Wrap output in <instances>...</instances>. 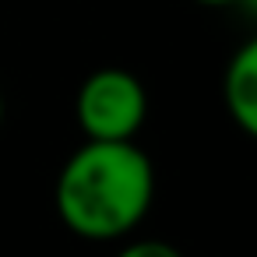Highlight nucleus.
<instances>
[{"label":"nucleus","instance_id":"nucleus-1","mask_svg":"<svg viewBox=\"0 0 257 257\" xmlns=\"http://www.w3.org/2000/svg\"><path fill=\"white\" fill-rule=\"evenodd\" d=\"M57 215L92 243H109L141 225L155 201V166L134 141H85L57 176Z\"/></svg>","mask_w":257,"mask_h":257},{"label":"nucleus","instance_id":"nucleus-2","mask_svg":"<svg viewBox=\"0 0 257 257\" xmlns=\"http://www.w3.org/2000/svg\"><path fill=\"white\" fill-rule=\"evenodd\" d=\"M74 116L85 141H134L148 120V92L127 67H99L81 81Z\"/></svg>","mask_w":257,"mask_h":257},{"label":"nucleus","instance_id":"nucleus-4","mask_svg":"<svg viewBox=\"0 0 257 257\" xmlns=\"http://www.w3.org/2000/svg\"><path fill=\"white\" fill-rule=\"evenodd\" d=\"M116 257H183V253L166 239H134V243L120 246Z\"/></svg>","mask_w":257,"mask_h":257},{"label":"nucleus","instance_id":"nucleus-6","mask_svg":"<svg viewBox=\"0 0 257 257\" xmlns=\"http://www.w3.org/2000/svg\"><path fill=\"white\" fill-rule=\"evenodd\" d=\"M0 123H4V92H0Z\"/></svg>","mask_w":257,"mask_h":257},{"label":"nucleus","instance_id":"nucleus-3","mask_svg":"<svg viewBox=\"0 0 257 257\" xmlns=\"http://www.w3.org/2000/svg\"><path fill=\"white\" fill-rule=\"evenodd\" d=\"M222 95H225V109H229L232 123L257 141V36L246 39L229 57Z\"/></svg>","mask_w":257,"mask_h":257},{"label":"nucleus","instance_id":"nucleus-5","mask_svg":"<svg viewBox=\"0 0 257 257\" xmlns=\"http://www.w3.org/2000/svg\"><path fill=\"white\" fill-rule=\"evenodd\" d=\"M194 4H204V8H232V4H243V0H194Z\"/></svg>","mask_w":257,"mask_h":257},{"label":"nucleus","instance_id":"nucleus-7","mask_svg":"<svg viewBox=\"0 0 257 257\" xmlns=\"http://www.w3.org/2000/svg\"><path fill=\"white\" fill-rule=\"evenodd\" d=\"M243 4H250V8H253V11H257V0H243Z\"/></svg>","mask_w":257,"mask_h":257}]
</instances>
